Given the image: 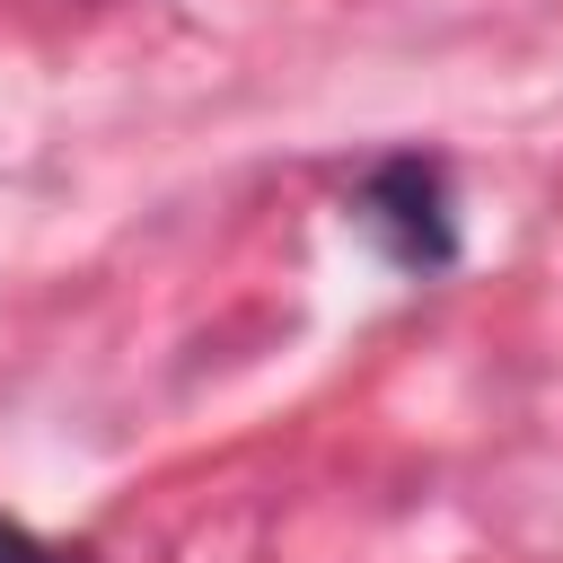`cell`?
I'll use <instances>...</instances> for the list:
<instances>
[{"label": "cell", "instance_id": "6da1fadb", "mask_svg": "<svg viewBox=\"0 0 563 563\" xmlns=\"http://www.w3.org/2000/svg\"><path fill=\"white\" fill-rule=\"evenodd\" d=\"M369 220L387 229V246H396L405 264H449V194H440V176H431L422 158L378 167V185H369Z\"/></svg>", "mask_w": 563, "mask_h": 563}, {"label": "cell", "instance_id": "7a4b0ae2", "mask_svg": "<svg viewBox=\"0 0 563 563\" xmlns=\"http://www.w3.org/2000/svg\"><path fill=\"white\" fill-rule=\"evenodd\" d=\"M0 563H79V554H62V545H44V537H26L18 519H0Z\"/></svg>", "mask_w": 563, "mask_h": 563}]
</instances>
